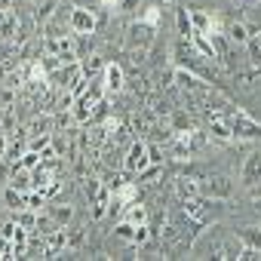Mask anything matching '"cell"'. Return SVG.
I'll return each mask as SVG.
<instances>
[{
  "mask_svg": "<svg viewBox=\"0 0 261 261\" xmlns=\"http://www.w3.org/2000/svg\"><path fill=\"white\" fill-rule=\"evenodd\" d=\"M224 117L233 129V142H258L261 139V123L252 114H246L240 108H230V111H224Z\"/></svg>",
  "mask_w": 261,
  "mask_h": 261,
  "instance_id": "obj_1",
  "label": "cell"
},
{
  "mask_svg": "<svg viewBox=\"0 0 261 261\" xmlns=\"http://www.w3.org/2000/svg\"><path fill=\"white\" fill-rule=\"evenodd\" d=\"M157 40V28H151L148 22L136 19V22H129L126 25V49L129 53H148Z\"/></svg>",
  "mask_w": 261,
  "mask_h": 261,
  "instance_id": "obj_2",
  "label": "cell"
},
{
  "mask_svg": "<svg viewBox=\"0 0 261 261\" xmlns=\"http://www.w3.org/2000/svg\"><path fill=\"white\" fill-rule=\"evenodd\" d=\"M98 16H95V10H89V7H68V31L74 34V37H89V34H95L98 31Z\"/></svg>",
  "mask_w": 261,
  "mask_h": 261,
  "instance_id": "obj_3",
  "label": "cell"
},
{
  "mask_svg": "<svg viewBox=\"0 0 261 261\" xmlns=\"http://www.w3.org/2000/svg\"><path fill=\"white\" fill-rule=\"evenodd\" d=\"M148 163H151V157H148V142L133 139V142L126 145V151H123V172L136 178Z\"/></svg>",
  "mask_w": 261,
  "mask_h": 261,
  "instance_id": "obj_4",
  "label": "cell"
},
{
  "mask_svg": "<svg viewBox=\"0 0 261 261\" xmlns=\"http://www.w3.org/2000/svg\"><path fill=\"white\" fill-rule=\"evenodd\" d=\"M200 197H209L215 203H224L233 197V181L227 175H203L200 178Z\"/></svg>",
  "mask_w": 261,
  "mask_h": 261,
  "instance_id": "obj_5",
  "label": "cell"
},
{
  "mask_svg": "<svg viewBox=\"0 0 261 261\" xmlns=\"http://www.w3.org/2000/svg\"><path fill=\"white\" fill-rule=\"evenodd\" d=\"M80 80H83L80 59H77V62H65V65H59V68H53V71H49V83H53L59 92H62V89H74Z\"/></svg>",
  "mask_w": 261,
  "mask_h": 261,
  "instance_id": "obj_6",
  "label": "cell"
},
{
  "mask_svg": "<svg viewBox=\"0 0 261 261\" xmlns=\"http://www.w3.org/2000/svg\"><path fill=\"white\" fill-rule=\"evenodd\" d=\"M206 136L212 142H221V145L233 142V129H230L224 111H206Z\"/></svg>",
  "mask_w": 261,
  "mask_h": 261,
  "instance_id": "obj_7",
  "label": "cell"
},
{
  "mask_svg": "<svg viewBox=\"0 0 261 261\" xmlns=\"http://www.w3.org/2000/svg\"><path fill=\"white\" fill-rule=\"evenodd\" d=\"M188 16H191V25H194L197 34H206V37L224 34V22H221L218 16H212V13H206V10H200V7H191Z\"/></svg>",
  "mask_w": 261,
  "mask_h": 261,
  "instance_id": "obj_8",
  "label": "cell"
},
{
  "mask_svg": "<svg viewBox=\"0 0 261 261\" xmlns=\"http://www.w3.org/2000/svg\"><path fill=\"white\" fill-rule=\"evenodd\" d=\"M101 83H105L108 95L123 92V89H126V71H123V65H120V62H108L105 71H101Z\"/></svg>",
  "mask_w": 261,
  "mask_h": 261,
  "instance_id": "obj_9",
  "label": "cell"
},
{
  "mask_svg": "<svg viewBox=\"0 0 261 261\" xmlns=\"http://www.w3.org/2000/svg\"><path fill=\"white\" fill-rule=\"evenodd\" d=\"M261 181V151H252L246 160H243V169H240V185L249 191Z\"/></svg>",
  "mask_w": 261,
  "mask_h": 261,
  "instance_id": "obj_10",
  "label": "cell"
},
{
  "mask_svg": "<svg viewBox=\"0 0 261 261\" xmlns=\"http://www.w3.org/2000/svg\"><path fill=\"white\" fill-rule=\"evenodd\" d=\"M246 59H243V65L252 71V74H258L261 77V28H255L252 31V37L246 40Z\"/></svg>",
  "mask_w": 261,
  "mask_h": 261,
  "instance_id": "obj_11",
  "label": "cell"
},
{
  "mask_svg": "<svg viewBox=\"0 0 261 261\" xmlns=\"http://www.w3.org/2000/svg\"><path fill=\"white\" fill-rule=\"evenodd\" d=\"M111 197H114L111 212H114V209H123V206H129V203H136V200H139V181H120L117 188H111Z\"/></svg>",
  "mask_w": 261,
  "mask_h": 261,
  "instance_id": "obj_12",
  "label": "cell"
},
{
  "mask_svg": "<svg viewBox=\"0 0 261 261\" xmlns=\"http://www.w3.org/2000/svg\"><path fill=\"white\" fill-rule=\"evenodd\" d=\"M56 133V114L43 111V114H34L31 123H28V136H53Z\"/></svg>",
  "mask_w": 261,
  "mask_h": 261,
  "instance_id": "obj_13",
  "label": "cell"
},
{
  "mask_svg": "<svg viewBox=\"0 0 261 261\" xmlns=\"http://www.w3.org/2000/svg\"><path fill=\"white\" fill-rule=\"evenodd\" d=\"M252 31H255V28H249V25H246V22H240V19L224 22V37H227L230 43H237V46H246V40L252 37Z\"/></svg>",
  "mask_w": 261,
  "mask_h": 261,
  "instance_id": "obj_14",
  "label": "cell"
},
{
  "mask_svg": "<svg viewBox=\"0 0 261 261\" xmlns=\"http://www.w3.org/2000/svg\"><path fill=\"white\" fill-rule=\"evenodd\" d=\"M105 65H108V62H105L98 53H83V56H80V71H83V77H86V80L98 77V74L105 71Z\"/></svg>",
  "mask_w": 261,
  "mask_h": 261,
  "instance_id": "obj_15",
  "label": "cell"
},
{
  "mask_svg": "<svg viewBox=\"0 0 261 261\" xmlns=\"http://www.w3.org/2000/svg\"><path fill=\"white\" fill-rule=\"evenodd\" d=\"M4 206H7L10 212H19V209H28V191H19V188H13V185H7V188H4Z\"/></svg>",
  "mask_w": 261,
  "mask_h": 261,
  "instance_id": "obj_16",
  "label": "cell"
},
{
  "mask_svg": "<svg viewBox=\"0 0 261 261\" xmlns=\"http://www.w3.org/2000/svg\"><path fill=\"white\" fill-rule=\"evenodd\" d=\"M46 212L53 215V221H56L59 227H68V224L74 221V206H71V203H62V200H59V203H46Z\"/></svg>",
  "mask_w": 261,
  "mask_h": 261,
  "instance_id": "obj_17",
  "label": "cell"
},
{
  "mask_svg": "<svg viewBox=\"0 0 261 261\" xmlns=\"http://www.w3.org/2000/svg\"><path fill=\"white\" fill-rule=\"evenodd\" d=\"M59 10H62V7H59V0H37V4H34V22L43 28Z\"/></svg>",
  "mask_w": 261,
  "mask_h": 261,
  "instance_id": "obj_18",
  "label": "cell"
},
{
  "mask_svg": "<svg viewBox=\"0 0 261 261\" xmlns=\"http://www.w3.org/2000/svg\"><path fill=\"white\" fill-rule=\"evenodd\" d=\"M175 194H178V200H191V197H200V178H191V175H178V178H175Z\"/></svg>",
  "mask_w": 261,
  "mask_h": 261,
  "instance_id": "obj_19",
  "label": "cell"
},
{
  "mask_svg": "<svg viewBox=\"0 0 261 261\" xmlns=\"http://www.w3.org/2000/svg\"><path fill=\"white\" fill-rule=\"evenodd\" d=\"M237 237H240V243H243V246H249V249H258V252H261V224H246V227H240V230H237Z\"/></svg>",
  "mask_w": 261,
  "mask_h": 261,
  "instance_id": "obj_20",
  "label": "cell"
},
{
  "mask_svg": "<svg viewBox=\"0 0 261 261\" xmlns=\"http://www.w3.org/2000/svg\"><path fill=\"white\" fill-rule=\"evenodd\" d=\"M123 218L126 221H133V224H148V206L145 203H129V206H123Z\"/></svg>",
  "mask_w": 261,
  "mask_h": 261,
  "instance_id": "obj_21",
  "label": "cell"
},
{
  "mask_svg": "<svg viewBox=\"0 0 261 261\" xmlns=\"http://www.w3.org/2000/svg\"><path fill=\"white\" fill-rule=\"evenodd\" d=\"M160 178H163V163H148V166L136 175L139 185H157Z\"/></svg>",
  "mask_w": 261,
  "mask_h": 261,
  "instance_id": "obj_22",
  "label": "cell"
},
{
  "mask_svg": "<svg viewBox=\"0 0 261 261\" xmlns=\"http://www.w3.org/2000/svg\"><path fill=\"white\" fill-rule=\"evenodd\" d=\"M136 230H139V224L126 221V218H120V221L114 224V237L123 240V243H129V246H133V240H136Z\"/></svg>",
  "mask_w": 261,
  "mask_h": 261,
  "instance_id": "obj_23",
  "label": "cell"
},
{
  "mask_svg": "<svg viewBox=\"0 0 261 261\" xmlns=\"http://www.w3.org/2000/svg\"><path fill=\"white\" fill-rule=\"evenodd\" d=\"M175 28H178V37H181V40H191L194 25H191V16H188V7L175 10Z\"/></svg>",
  "mask_w": 261,
  "mask_h": 261,
  "instance_id": "obj_24",
  "label": "cell"
},
{
  "mask_svg": "<svg viewBox=\"0 0 261 261\" xmlns=\"http://www.w3.org/2000/svg\"><path fill=\"white\" fill-rule=\"evenodd\" d=\"M37 215L40 212H34V209H19V212H13V221L22 224V227H28V230H34L37 227Z\"/></svg>",
  "mask_w": 261,
  "mask_h": 261,
  "instance_id": "obj_25",
  "label": "cell"
},
{
  "mask_svg": "<svg viewBox=\"0 0 261 261\" xmlns=\"http://www.w3.org/2000/svg\"><path fill=\"white\" fill-rule=\"evenodd\" d=\"M139 19L148 22L151 28H160V25H163V7H145V13H142Z\"/></svg>",
  "mask_w": 261,
  "mask_h": 261,
  "instance_id": "obj_26",
  "label": "cell"
},
{
  "mask_svg": "<svg viewBox=\"0 0 261 261\" xmlns=\"http://www.w3.org/2000/svg\"><path fill=\"white\" fill-rule=\"evenodd\" d=\"M101 185H105V181H101V178H89V175H86V178H83V194H86V200H89V203H92V200H95V194H98V191H101Z\"/></svg>",
  "mask_w": 261,
  "mask_h": 261,
  "instance_id": "obj_27",
  "label": "cell"
},
{
  "mask_svg": "<svg viewBox=\"0 0 261 261\" xmlns=\"http://www.w3.org/2000/svg\"><path fill=\"white\" fill-rule=\"evenodd\" d=\"M0 258H13V237L0 233Z\"/></svg>",
  "mask_w": 261,
  "mask_h": 261,
  "instance_id": "obj_28",
  "label": "cell"
},
{
  "mask_svg": "<svg viewBox=\"0 0 261 261\" xmlns=\"http://www.w3.org/2000/svg\"><path fill=\"white\" fill-rule=\"evenodd\" d=\"M151 240V227L148 224H139V230H136V240H133V246H145Z\"/></svg>",
  "mask_w": 261,
  "mask_h": 261,
  "instance_id": "obj_29",
  "label": "cell"
},
{
  "mask_svg": "<svg viewBox=\"0 0 261 261\" xmlns=\"http://www.w3.org/2000/svg\"><path fill=\"white\" fill-rule=\"evenodd\" d=\"M139 7H142V0H120L117 4L120 13H139Z\"/></svg>",
  "mask_w": 261,
  "mask_h": 261,
  "instance_id": "obj_30",
  "label": "cell"
},
{
  "mask_svg": "<svg viewBox=\"0 0 261 261\" xmlns=\"http://www.w3.org/2000/svg\"><path fill=\"white\" fill-rule=\"evenodd\" d=\"M148 157H151V163H166V157H163V148H160V145H148Z\"/></svg>",
  "mask_w": 261,
  "mask_h": 261,
  "instance_id": "obj_31",
  "label": "cell"
},
{
  "mask_svg": "<svg viewBox=\"0 0 261 261\" xmlns=\"http://www.w3.org/2000/svg\"><path fill=\"white\" fill-rule=\"evenodd\" d=\"M7 151H10V136L0 129V160H7Z\"/></svg>",
  "mask_w": 261,
  "mask_h": 261,
  "instance_id": "obj_32",
  "label": "cell"
},
{
  "mask_svg": "<svg viewBox=\"0 0 261 261\" xmlns=\"http://www.w3.org/2000/svg\"><path fill=\"white\" fill-rule=\"evenodd\" d=\"M16 10V0H0V13H10Z\"/></svg>",
  "mask_w": 261,
  "mask_h": 261,
  "instance_id": "obj_33",
  "label": "cell"
},
{
  "mask_svg": "<svg viewBox=\"0 0 261 261\" xmlns=\"http://www.w3.org/2000/svg\"><path fill=\"white\" fill-rule=\"evenodd\" d=\"M249 197H252V200H261V181H258L255 188H249Z\"/></svg>",
  "mask_w": 261,
  "mask_h": 261,
  "instance_id": "obj_34",
  "label": "cell"
},
{
  "mask_svg": "<svg viewBox=\"0 0 261 261\" xmlns=\"http://www.w3.org/2000/svg\"><path fill=\"white\" fill-rule=\"evenodd\" d=\"M101 4H105V7H117V4H120V0H101Z\"/></svg>",
  "mask_w": 261,
  "mask_h": 261,
  "instance_id": "obj_35",
  "label": "cell"
},
{
  "mask_svg": "<svg viewBox=\"0 0 261 261\" xmlns=\"http://www.w3.org/2000/svg\"><path fill=\"white\" fill-rule=\"evenodd\" d=\"M160 4H163V7H172V4H175V0H160Z\"/></svg>",
  "mask_w": 261,
  "mask_h": 261,
  "instance_id": "obj_36",
  "label": "cell"
},
{
  "mask_svg": "<svg viewBox=\"0 0 261 261\" xmlns=\"http://www.w3.org/2000/svg\"><path fill=\"white\" fill-rule=\"evenodd\" d=\"M255 209H261V200H255Z\"/></svg>",
  "mask_w": 261,
  "mask_h": 261,
  "instance_id": "obj_37",
  "label": "cell"
},
{
  "mask_svg": "<svg viewBox=\"0 0 261 261\" xmlns=\"http://www.w3.org/2000/svg\"><path fill=\"white\" fill-rule=\"evenodd\" d=\"M0 218H4V209H0Z\"/></svg>",
  "mask_w": 261,
  "mask_h": 261,
  "instance_id": "obj_38",
  "label": "cell"
},
{
  "mask_svg": "<svg viewBox=\"0 0 261 261\" xmlns=\"http://www.w3.org/2000/svg\"><path fill=\"white\" fill-rule=\"evenodd\" d=\"M34 4H37V0H34Z\"/></svg>",
  "mask_w": 261,
  "mask_h": 261,
  "instance_id": "obj_39",
  "label": "cell"
}]
</instances>
